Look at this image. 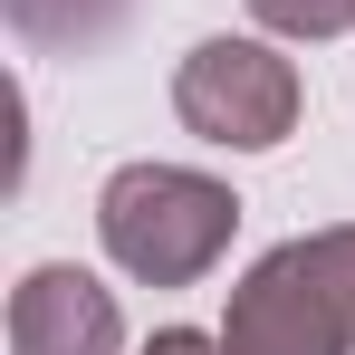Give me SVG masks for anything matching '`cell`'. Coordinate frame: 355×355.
I'll return each instance as SVG.
<instances>
[{
	"label": "cell",
	"instance_id": "cell-1",
	"mask_svg": "<svg viewBox=\"0 0 355 355\" xmlns=\"http://www.w3.org/2000/svg\"><path fill=\"white\" fill-rule=\"evenodd\" d=\"M221 355H355V221L279 240L231 288Z\"/></svg>",
	"mask_w": 355,
	"mask_h": 355
},
{
	"label": "cell",
	"instance_id": "cell-7",
	"mask_svg": "<svg viewBox=\"0 0 355 355\" xmlns=\"http://www.w3.org/2000/svg\"><path fill=\"white\" fill-rule=\"evenodd\" d=\"M144 355H221V336H192V327H164Z\"/></svg>",
	"mask_w": 355,
	"mask_h": 355
},
{
	"label": "cell",
	"instance_id": "cell-5",
	"mask_svg": "<svg viewBox=\"0 0 355 355\" xmlns=\"http://www.w3.org/2000/svg\"><path fill=\"white\" fill-rule=\"evenodd\" d=\"M0 10L29 49H96V39H116V19L135 0H0Z\"/></svg>",
	"mask_w": 355,
	"mask_h": 355
},
{
	"label": "cell",
	"instance_id": "cell-6",
	"mask_svg": "<svg viewBox=\"0 0 355 355\" xmlns=\"http://www.w3.org/2000/svg\"><path fill=\"white\" fill-rule=\"evenodd\" d=\"M250 19L279 39H336V29H355V0H250Z\"/></svg>",
	"mask_w": 355,
	"mask_h": 355
},
{
	"label": "cell",
	"instance_id": "cell-4",
	"mask_svg": "<svg viewBox=\"0 0 355 355\" xmlns=\"http://www.w3.org/2000/svg\"><path fill=\"white\" fill-rule=\"evenodd\" d=\"M125 346V317H116V288H96L87 269H29L10 288V355H116Z\"/></svg>",
	"mask_w": 355,
	"mask_h": 355
},
{
	"label": "cell",
	"instance_id": "cell-3",
	"mask_svg": "<svg viewBox=\"0 0 355 355\" xmlns=\"http://www.w3.org/2000/svg\"><path fill=\"white\" fill-rule=\"evenodd\" d=\"M173 116L202 144H231V154H269L297 125V67L269 39H202L173 67Z\"/></svg>",
	"mask_w": 355,
	"mask_h": 355
},
{
	"label": "cell",
	"instance_id": "cell-2",
	"mask_svg": "<svg viewBox=\"0 0 355 355\" xmlns=\"http://www.w3.org/2000/svg\"><path fill=\"white\" fill-rule=\"evenodd\" d=\"M240 231V202L211 173H182V164H125L96 192V240L125 279L144 288H192L211 279V259L231 250Z\"/></svg>",
	"mask_w": 355,
	"mask_h": 355
}]
</instances>
